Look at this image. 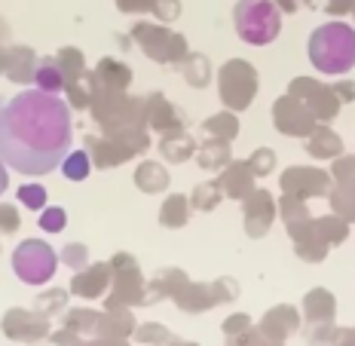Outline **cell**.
I'll return each mask as SVG.
<instances>
[{"label": "cell", "mask_w": 355, "mask_h": 346, "mask_svg": "<svg viewBox=\"0 0 355 346\" xmlns=\"http://www.w3.org/2000/svg\"><path fill=\"white\" fill-rule=\"evenodd\" d=\"M110 282V267H105V263H95V267L83 270V273L73 276L71 288L80 294V297H98L101 291L107 288Z\"/></svg>", "instance_id": "cell-11"}, {"label": "cell", "mask_w": 355, "mask_h": 346, "mask_svg": "<svg viewBox=\"0 0 355 346\" xmlns=\"http://www.w3.org/2000/svg\"><path fill=\"white\" fill-rule=\"evenodd\" d=\"M159 150H162V157L172 159V163H184V159L193 157L196 144L190 141V135H187L184 129H175V135H166V138H162Z\"/></svg>", "instance_id": "cell-17"}, {"label": "cell", "mask_w": 355, "mask_h": 346, "mask_svg": "<svg viewBox=\"0 0 355 346\" xmlns=\"http://www.w3.org/2000/svg\"><path fill=\"white\" fill-rule=\"evenodd\" d=\"M184 346H193V343H184Z\"/></svg>", "instance_id": "cell-41"}, {"label": "cell", "mask_w": 355, "mask_h": 346, "mask_svg": "<svg viewBox=\"0 0 355 346\" xmlns=\"http://www.w3.org/2000/svg\"><path fill=\"white\" fill-rule=\"evenodd\" d=\"M62 261L68 263L73 273H80V267H86V248L83 245H68L62 254Z\"/></svg>", "instance_id": "cell-33"}, {"label": "cell", "mask_w": 355, "mask_h": 346, "mask_svg": "<svg viewBox=\"0 0 355 346\" xmlns=\"http://www.w3.org/2000/svg\"><path fill=\"white\" fill-rule=\"evenodd\" d=\"M55 252L43 239H25L12 252V270L25 285H43L55 273Z\"/></svg>", "instance_id": "cell-4"}, {"label": "cell", "mask_w": 355, "mask_h": 346, "mask_svg": "<svg viewBox=\"0 0 355 346\" xmlns=\"http://www.w3.org/2000/svg\"><path fill=\"white\" fill-rule=\"evenodd\" d=\"M150 126L159 129V132H175V129H184V114L178 110L175 105H168L162 95H153L150 98Z\"/></svg>", "instance_id": "cell-12"}, {"label": "cell", "mask_w": 355, "mask_h": 346, "mask_svg": "<svg viewBox=\"0 0 355 346\" xmlns=\"http://www.w3.org/2000/svg\"><path fill=\"white\" fill-rule=\"evenodd\" d=\"M306 319L313 322V325H331L334 322V297H331V291H309L306 297Z\"/></svg>", "instance_id": "cell-13"}, {"label": "cell", "mask_w": 355, "mask_h": 346, "mask_svg": "<svg viewBox=\"0 0 355 346\" xmlns=\"http://www.w3.org/2000/svg\"><path fill=\"white\" fill-rule=\"evenodd\" d=\"M19 202L31 211H40L46 205V187L43 184H21L19 187Z\"/></svg>", "instance_id": "cell-26"}, {"label": "cell", "mask_w": 355, "mask_h": 346, "mask_svg": "<svg viewBox=\"0 0 355 346\" xmlns=\"http://www.w3.org/2000/svg\"><path fill=\"white\" fill-rule=\"evenodd\" d=\"M352 16H355V6H352Z\"/></svg>", "instance_id": "cell-42"}, {"label": "cell", "mask_w": 355, "mask_h": 346, "mask_svg": "<svg viewBox=\"0 0 355 346\" xmlns=\"http://www.w3.org/2000/svg\"><path fill=\"white\" fill-rule=\"evenodd\" d=\"M123 12H141V10H153V0H120Z\"/></svg>", "instance_id": "cell-36"}, {"label": "cell", "mask_w": 355, "mask_h": 346, "mask_svg": "<svg viewBox=\"0 0 355 346\" xmlns=\"http://www.w3.org/2000/svg\"><path fill=\"white\" fill-rule=\"evenodd\" d=\"M64 224H68V215H64V209H43V215H40V227L46 233H62L64 230Z\"/></svg>", "instance_id": "cell-29"}, {"label": "cell", "mask_w": 355, "mask_h": 346, "mask_svg": "<svg viewBox=\"0 0 355 346\" xmlns=\"http://www.w3.org/2000/svg\"><path fill=\"white\" fill-rule=\"evenodd\" d=\"M248 172H251L248 163H233L230 172L218 181V187L227 190V196H236V200H239V196H248L251 193V175Z\"/></svg>", "instance_id": "cell-16"}, {"label": "cell", "mask_w": 355, "mask_h": 346, "mask_svg": "<svg viewBox=\"0 0 355 346\" xmlns=\"http://www.w3.org/2000/svg\"><path fill=\"white\" fill-rule=\"evenodd\" d=\"M153 12H157L159 19H175L178 12H181V3L178 0H153Z\"/></svg>", "instance_id": "cell-34"}, {"label": "cell", "mask_w": 355, "mask_h": 346, "mask_svg": "<svg viewBox=\"0 0 355 346\" xmlns=\"http://www.w3.org/2000/svg\"><path fill=\"white\" fill-rule=\"evenodd\" d=\"M184 73H187L190 86H205L209 83V62H205L202 55H187V68H184Z\"/></svg>", "instance_id": "cell-27"}, {"label": "cell", "mask_w": 355, "mask_h": 346, "mask_svg": "<svg viewBox=\"0 0 355 346\" xmlns=\"http://www.w3.org/2000/svg\"><path fill=\"white\" fill-rule=\"evenodd\" d=\"M6 184H10V175H6V163L0 159V196L6 193Z\"/></svg>", "instance_id": "cell-39"}, {"label": "cell", "mask_w": 355, "mask_h": 346, "mask_svg": "<svg viewBox=\"0 0 355 346\" xmlns=\"http://www.w3.org/2000/svg\"><path fill=\"white\" fill-rule=\"evenodd\" d=\"M34 80H37V89L43 92H62L64 89V73H62V64L55 58H43L34 71Z\"/></svg>", "instance_id": "cell-18"}, {"label": "cell", "mask_w": 355, "mask_h": 346, "mask_svg": "<svg viewBox=\"0 0 355 346\" xmlns=\"http://www.w3.org/2000/svg\"><path fill=\"white\" fill-rule=\"evenodd\" d=\"M306 150L313 153L315 159H334V157H340V150H343V141H340L328 126H319V129H313V138H309Z\"/></svg>", "instance_id": "cell-15"}, {"label": "cell", "mask_w": 355, "mask_h": 346, "mask_svg": "<svg viewBox=\"0 0 355 346\" xmlns=\"http://www.w3.org/2000/svg\"><path fill=\"white\" fill-rule=\"evenodd\" d=\"M334 209H337V215H343L346 220H355V187H343V184H340V190L334 193Z\"/></svg>", "instance_id": "cell-28"}, {"label": "cell", "mask_w": 355, "mask_h": 346, "mask_svg": "<svg viewBox=\"0 0 355 346\" xmlns=\"http://www.w3.org/2000/svg\"><path fill=\"white\" fill-rule=\"evenodd\" d=\"M135 184L144 190V193H159V190L168 187V175H166V168L157 166V163H144L135 172Z\"/></svg>", "instance_id": "cell-20"}, {"label": "cell", "mask_w": 355, "mask_h": 346, "mask_svg": "<svg viewBox=\"0 0 355 346\" xmlns=\"http://www.w3.org/2000/svg\"><path fill=\"white\" fill-rule=\"evenodd\" d=\"M236 34L251 46H266L282 31V16H279L272 0H239L233 10Z\"/></svg>", "instance_id": "cell-3"}, {"label": "cell", "mask_w": 355, "mask_h": 346, "mask_svg": "<svg viewBox=\"0 0 355 346\" xmlns=\"http://www.w3.org/2000/svg\"><path fill=\"white\" fill-rule=\"evenodd\" d=\"M331 89H334V95L340 101H352L355 98V83H346V80H340V83L331 86Z\"/></svg>", "instance_id": "cell-37"}, {"label": "cell", "mask_w": 355, "mask_h": 346, "mask_svg": "<svg viewBox=\"0 0 355 346\" xmlns=\"http://www.w3.org/2000/svg\"><path fill=\"white\" fill-rule=\"evenodd\" d=\"M272 215H276V202H272L270 193L257 190V193L245 196V230H248V236H263L272 224Z\"/></svg>", "instance_id": "cell-10"}, {"label": "cell", "mask_w": 355, "mask_h": 346, "mask_svg": "<svg viewBox=\"0 0 355 346\" xmlns=\"http://www.w3.org/2000/svg\"><path fill=\"white\" fill-rule=\"evenodd\" d=\"M0 110H3V107H0Z\"/></svg>", "instance_id": "cell-43"}, {"label": "cell", "mask_w": 355, "mask_h": 346, "mask_svg": "<svg viewBox=\"0 0 355 346\" xmlns=\"http://www.w3.org/2000/svg\"><path fill=\"white\" fill-rule=\"evenodd\" d=\"M159 220L166 227H184L187 224V200L184 196H172V200H166L159 211Z\"/></svg>", "instance_id": "cell-24"}, {"label": "cell", "mask_w": 355, "mask_h": 346, "mask_svg": "<svg viewBox=\"0 0 355 346\" xmlns=\"http://www.w3.org/2000/svg\"><path fill=\"white\" fill-rule=\"evenodd\" d=\"M331 175H334L343 187H355V157H337V166Z\"/></svg>", "instance_id": "cell-30"}, {"label": "cell", "mask_w": 355, "mask_h": 346, "mask_svg": "<svg viewBox=\"0 0 355 346\" xmlns=\"http://www.w3.org/2000/svg\"><path fill=\"white\" fill-rule=\"evenodd\" d=\"M272 120H276L279 132H285V135H313V129H315V116L294 95H285V98L276 101Z\"/></svg>", "instance_id": "cell-8"}, {"label": "cell", "mask_w": 355, "mask_h": 346, "mask_svg": "<svg viewBox=\"0 0 355 346\" xmlns=\"http://www.w3.org/2000/svg\"><path fill=\"white\" fill-rule=\"evenodd\" d=\"M248 166H251V175H270L272 172V150L261 147V150L248 159Z\"/></svg>", "instance_id": "cell-32"}, {"label": "cell", "mask_w": 355, "mask_h": 346, "mask_svg": "<svg viewBox=\"0 0 355 346\" xmlns=\"http://www.w3.org/2000/svg\"><path fill=\"white\" fill-rule=\"evenodd\" d=\"M315 230H319V236L328 242H343L346 239V233H349V220L346 218H322V220H315Z\"/></svg>", "instance_id": "cell-23"}, {"label": "cell", "mask_w": 355, "mask_h": 346, "mask_svg": "<svg viewBox=\"0 0 355 346\" xmlns=\"http://www.w3.org/2000/svg\"><path fill=\"white\" fill-rule=\"evenodd\" d=\"M291 95H300V105L315 116V120H334L340 110V98L334 95L331 86L313 83V80H294L291 83Z\"/></svg>", "instance_id": "cell-7"}, {"label": "cell", "mask_w": 355, "mask_h": 346, "mask_svg": "<svg viewBox=\"0 0 355 346\" xmlns=\"http://www.w3.org/2000/svg\"><path fill=\"white\" fill-rule=\"evenodd\" d=\"M95 77H98V83H105L107 89H123V86H129L132 71L116 62V58H105V62L95 68Z\"/></svg>", "instance_id": "cell-19"}, {"label": "cell", "mask_w": 355, "mask_h": 346, "mask_svg": "<svg viewBox=\"0 0 355 346\" xmlns=\"http://www.w3.org/2000/svg\"><path fill=\"white\" fill-rule=\"evenodd\" d=\"M337 346H355V331H346L343 337H340V343Z\"/></svg>", "instance_id": "cell-40"}, {"label": "cell", "mask_w": 355, "mask_h": 346, "mask_svg": "<svg viewBox=\"0 0 355 346\" xmlns=\"http://www.w3.org/2000/svg\"><path fill=\"white\" fill-rule=\"evenodd\" d=\"M227 159H230V147H227L224 138H218V141L205 144L199 150V166L202 168H220V166H227Z\"/></svg>", "instance_id": "cell-22"}, {"label": "cell", "mask_w": 355, "mask_h": 346, "mask_svg": "<svg viewBox=\"0 0 355 346\" xmlns=\"http://www.w3.org/2000/svg\"><path fill=\"white\" fill-rule=\"evenodd\" d=\"M0 71L10 73V80H25L34 77V53L31 49H6V62H0Z\"/></svg>", "instance_id": "cell-14"}, {"label": "cell", "mask_w": 355, "mask_h": 346, "mask_svg": "<svg viewBox=\"0 0 355 346\" xmlns=\"http://www.w3.org/2000/svg\"><path fill=\"white\" fill-rule=\"evenodd\" d=\"M135 40L141 43V49L150 58H157V62H181V58H187V43H184V37H178L172 31H166V28L159 25H135Z\"/></svg>", "instance_id": "cell-6"}, {"label": "cell", "mask_w": 355, "mask_h": 346, "mask_svg": "<svg viewBox=\"0 0 355 346\" xmlns=\"http://www.w3.org/2000/svg\"><path fill=\"white\" fill-rule=\"evenodd\" d=\"M162 337H166V331L162 328H141L138 340H162Z\"/></svg>", "instance_id": "cell-38"}, {"label": "cell", "mask_w": 355, "mask_h": 346, "mask_svg": "<svg viewBox=\"0 0 355 346\" xmlns=\"http://www.w3.org/2000/svg\"><path fill=\"white\" fill-rule=\"evenodd\" d=\"M0 230H6V233L19 230V215L12 205H0Z\"/></svg>", "instance_id": "cell-35"}, {"label": "cell", "mask_w": 355, "mask_h": 346, "mask_svg": "<svg viewBox=\"0 0 355 346\" xmlns=\"http://www.w3.org/2000/svg\"><path fill=\"white\" fill-rule=\"evenodd\" d=\"M71 110L55 92L25 89L0 110V159L19 175H49L71 150Z\"/></svg>", "instance_id": "cell-1"}, {"label": "cell", "mask_w": 355, "mask_h": 346, "mask_svg": "<svg viewBox=\"0 0 355 346\" xmlns=\"http://www.w3.org/2000/svg\"><path fill=\"white\" fill-rule=\"evenodd\" d=\"M239 123H236V116H230V114H218V116H211V120H205V132L209 135H214V138H224V141H233L236 138V129Z\"/></svg>", "instance_id": "cell-25"}, {"label": "cell", "mask_w": 355, "mask_h": 346, "mask_svg": "<svg viewBox=\"0 0 355 346\" xmlns=\"http://www.w3.org/2000/svg\"><path fill=\"white\" fill-rule=\"evenodd\" d=\"M282 187L288 193V200H306V196L324 193L328 190V175L319 168H288Z\"/></svg>", "instance_id": "cell-9"}, {"label": "cell", "mask_w": 355, "mask_h": 346, "mask_svg": "<svg viewBox=\"0 0 355 346\" xmlns=\"http://www.w3.org/2000/svg\"><path fill=\"white\" fill-rule=\"evenodd\" d=\"M58 168L64 172V178L68 181H86L89 168H92V159H89L86 150H68V157L62 159V166Z\"/></svg>", "instance_id": "cell-21"}, {"label": "cell", "mask_w": 355, "mask_h": 346, "mask_svg": "<svg viewBox=\"0 0 355 346\" xmlns=\"http://www.w3.org/2000/svg\"><path fill=\"white\" fill-rule=\"evenodd\" d=\"M309 62L315 71L340 77L355 68V28L349 21H324L309 37Z\"/></svg>", "instance_id": "cell-2"}, {"label": "cell", "mask_w": 355, "mask_h": 346, "mask_svg": "<svg viewBox=\"0 0 355 346\" xmlns=\"http://www.w3.org/2000/svg\"><path fill=\"white\" fill-rule=\"evenodd\" d=\"M196 209H205V211H209V209H214V205H218V200H220V187H218V184H202V187H196Z\"/></svg>", "instance_id": "cell-31"}, {"label": "cell", "mask_w": 355, "mask_h": 346, "mask_svg": "<svg viewBox=\"0 0 355 346\" xmlns=\"http://www.w3.org/2000/svg\"><path fill=\"white\" fill-rule=\"evenodd\" d=\"M257 95V71L245 62H227L220 68V98L227 107L242 110Z\"/></svg>", "instance_id": "cell-5"}]
</instances>
